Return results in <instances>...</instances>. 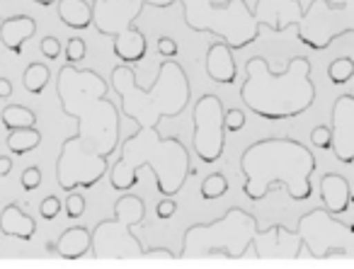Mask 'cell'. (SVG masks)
Masks as SVG:
<instances>
[{
  "instance_id": "obj_23",
  "label": "cell",
  "mask_w": 354,
  "mask_h": 269,
  "mask_svg": "<svg viewBox=\"0 0 354 269\" xmlns=\"http://www.w3.org/2000/svg\"><path fill=\"white\" fill-rule=\"evenodd\" d=\"M0 122H3V127L8 131H12V129H27V127H37V114L32 109L22 107V104H8V107H3Z\"/></svg>"
},
{
  "instance_id": "obj_7",
  "label": "cell",
  "mask_w": 354,
  "mask_h": 269,
  "mask_svg": "<svg viewBox=\"0 0 354 269\" xmlns=\"http://www.w3.org/2000/svg\"><path fill=\"white\" fill-rule=\"evenodd\" d=\"M183 20L192 32H209L233 51L260 39L262 25L245 0H180Z\"/></svg>"
},
{
  "instance_id": "obj_28",
  "label": "cell",
  "mask_w": 354,
  "mask_h": 269,
  "mask_svg": "<svg viewBox=\"0 0 354 269\" xmlns=\"http://www.w3.org/2000/svg\"><path fill=\"white\" fill-rule=\"evenodd\" d=\"M85 214V196L80 192H68L66 199V219H80Z\"/></svg>"
},
{
  "instance_id": "obj_16",
  "label": "cell",
  "mask_w": 354,
  "mask_h": 269,
  "mask_svg": "<svg viewBox=\"0 0 354 269\" xmlns=\"http://www.w3.org/2000/svg\"><path fill=\"white\" fill-rule=\"evenodd\" d=\"M35 35H37V22L30 15H12L8 20H3V25H0V44L17 56L25 49V41L32 39Z\"/></svg>"
},
{
  "instance_id": "obj_17",
  "label": "cell",
  "mask_w": 354,
  "mask_h": 269,
  "mask_svg": "<svg viewBox=\"0 0 354 269\" xmlns=\"http://www.w3.org/2000/svg\"><path fill=\"white\" fill-rule=\"evenodd\" d=\"M320 199L333 216L347 214L349 199H352L347 177L337 175V172H325L323 180H320Z\"/></svg>"
},
{
  "instance_id": "obj_13",
  "label": "cell",
  "mask_w": 354,
  "mask_h": 269,
  "mask_svg": "<svg viewBox=\"0 0 354 269\" xmlns=\"http://www.w3.org/2000/svg\"><path fill=\"white\" fill-rule=\"evenodd\" d=\"M330 131H333V146L339 163L352 165L354 163V95H339L333 102L330 112Z\"/></svg>"
},
{
  "instance_id": "obj_19",
  "label": "cell",
  "mask_w": 354,
  "mask_h": 269,
  "mask_svg": "<svg viewBox=\"0 0 354 269\" xmlns=\"http://www.w3.org/2000/svg\"><path fill=\"white\" fill-rule=\"evenodd\" d=\"M112 49L122 64L133 66V64H138V61H143V56H146V49H148L146 35H143L141 30H136V27H131V30L114 37Z\"/></svg>"
},
{
  "instance_id": "obj_37",
  "label": "cell",
  "mask_w": 354,
  "mask_h": 269,
  "mask_svg": "<svg viewBox=\"0 0 354 269\" xmlns=\"http://www.w3.org/2000/svg\"><path fill=\"white\" fill-rule=\"evenodd\" d=\"M177 0H138V6L146 8V6H153V8H160V10H165V8L175 6Z\"/></svg>"
},
{
  "instance_id": "obj_18",
  "label": "cell",
  "mask_w": 354,
  "mask_h": 269,
  "mask_svg": "<svg viewBox=\"0 0 354 269\" xmlns=\"http://www.w3.org/2000/svg\"><path fill=\"white\" fill-rule=\"evenodd\" d=\"M0 230L10 238L32 240V235L37 233V221L27 211H22L20 204H8L0 211Z\"/></svg>"
},
{
  "instance_id": "obj_20",
  "label": "cell",
  "mask_w": 354,
  "mask_h": 269,
  "mask_svg": "<svg viewBox=\"0 0 354 269\" xmlns=\"http://www.w3.org/2000/svg\"><path fill=\"white\" fill-rule=\"evenodd\" d=\"M90 248H93V233L85 225H75V228L64 230L54 245L56 254H61L64 259L83 257V254L90 252Z\"/></svg>"
},
{
  "instance_id": "obj_29",
  "label": "cell",
  "mask_w": 354,
  "mask_h": 269,
  "mask_svg": "<svg viewBox=\"0 0 354 269\" xmlns=\"http://www.w3.org/2000/svg\"><path fill=\"white\" fill-rule=\"evenodd\" d=\"M223 124H226V131H241L243 127H245V112L243 109H226L223 112Z\"/></svg>"
},
{
  "instance_id": "obj_4",
  "label": "cell",
  "mask_w": 354,
  "mask_h": 269,
  "mask_svg": "<svg viewBox=\"0 0 354 269\" xmlns=\"http://www.w3.org/2000/svg\"><path fill=\"white\" fill-rule=\"evenodd\" d=\"M151 167L162 196H175L189 177V151L175 136H162L160 129L136 127L119 148V158L109 170V182L117 192H129L138 182V170Z\"/></svg>"
},
{
  "instance_id": "obj_12",
  "label": "cell",
  "mask_w": 354,
  "mask_h": 269,
  "mask_svg": "<svg viewBox=\"0 0 354 269\" xmlns=\"http://www.w3.org/2000/svg\"><path fill=\"white\" fill-rule=\"evenodd\" d=\"M223 102L218 95H202L192 109V124H194V136L192 146L194 153L202 163L212 165V163L221 160L223 148H226V124H223Z\"/></svg>"
},
{
  "instance_id": "obj_41",
  "label": "cell",
  "mask_w": 354,
  "mask_h": 269,
  "mask_svg": "<svg viewBox=\"0 0 354 269\" xmlns=\"http://www.w3.org/2000/svg\"><path fill=\"white\" fill-rule=\"evenodd\" d=\"M347 211H349V214H352V223H349V225H352V230H354V196H352V199H349Z\"/></svg>"
},
{
  "instance_id": "obj_9",
  "label": "cell",
  "mask_w": 354,
  "mask_h": 269,
  "mask_svg": "<svg viewBox=\"0 0 354 269\" xmlns=\"http://www.w3.org/2000/svg\"><path fill=\"white\" fill-rule=\"evenodd\" d=\"M344 35H354V0H310L296 25L299 41L313 51H325Z\"/></svg>"
},
{
  "instance_id": "obj_24",
  "label": "cell",
  "mask_w": 354,
  "mask_h": 269,
  "mask_svg": "<svg viewBox=\"0 0 354 269\" xmlns=\"http://www.w3.org/2000/svg\"><path fill=\"white\" fill-rule=\"evenodd\" d=\"M49 80H51L49 66L39 64V61L30 64L25 68V73H22V85H25V90L30 95H41V93H44L46 85H49Z\"/></svg>"
},
{
  "instance_id": "obj_34",
  "label": "cell",
  "mask_w": 354,
  "mask_h": 269,
  "mask_svg": "<svg viewBox=\"0 0 354 269\" xmlns=\"http://www.w3.org/2000/svg\"><path fill=\"white\" fill-rule=\"evenodd\" d=\"M177 211V201L172 196H162L160 201L156 204V216L158 219H172Z\"/></svg>"
},
{
  "instance_id": "obj_26",
  "label": "cell",
  "mask_w": 354,
  "mask_h": 269,
  "mask_svg": "<svg viewBox=\"0 0 354 269\" xmlns=\"http://www.w3.org/2000/svg\"><path fill=\"white\" fill-rule=\"evenodd\" d=\"M352 75H354V61L349 59V56H339V59H335L333 64L328 66V78L333 85L349 83Z\"/></svg>"
},
{
  "instance_id": "obj_11",
  "label": "cell",
  "mask_w": 354,
  "mask_h": 269,
  "mask_svg": "<svg viewBox=\"0 0 354 269\" xmlns=\"http://www.w3.org/2000/svg\"><path fill=\"white\" fill-rule=\"evenodd\" d=\"M296 233L301 238V245L308 248V252L318 259L330 257V254L347 257L354 252V245H349V240H354L352 225L333 219V214L325 206L301 216L296 223Z\"/></svg>"
},
{
  "instance_id": "obj_8",
  "label": "cell",
  "mask_w": 354,
  "mask_h": 269,
  "mask_svg": "<svg viewBox=\"0 0 354 269\" xmlns=\"http://www.w3.org/2000/svg\"><path fill=\"white\" fill-rule=\"evenodd\" d=\"M146 219V201L138 194L124 192L114 201V216L104 219L95 225L93 233V254L97 259H133L143 257L146 248L143 243L131 235V228L136 223H143Z\"/></svg>"
},
{
  "instance_id": "obj_22",
  "label": "cell",
  "mask_w": 354,
  "mask_h": 269,
  "mask_svg": "<svg viewBox=\"0 0 354 269\" xmlns=\"http://www.w3.org/2000/svg\"><path fill=\"white\" fill-rule=\"evenodd\" d=\"M6 143L12 156H25V153H32L35 148L41 146V131L37 127L12 129V131H8Z\"/></svg>"
},
{
  "instance_id": "obj_32",
  "label": "cell",
  "mask_w": 354,
  "mask_h": 269,
  "mask_svg": "<svg viewBox=\"0 0 354 269\" xmlns=\"http://www.w3.org/2000/svg\"><path fill=\"white\" fill-rule=\"evenodd\" d=\"M39 51L46 61H56L61 56V41L56 39V37H44V39L39 41Z\"/></svg>"
},
{
  "instance_id": "obj_36",
  "label": "cell",
  "mask_w": 354,
  "mask_h": 269,
  "mask_svg": "<svg viewBox=\"0 0 354 269\" xmlns=\"http://www.w3.org/2000/svg\"><path fill=\"white\" fill-rule=\"evenodd\" d=\"M143 257H165V259H172V257H177V254L170 252L167 248H146Z\"/></svg>"
},
{
  "instance_id": "obj_2",
  "label": "cell",
  "mask_w": 354,
  "mask_h": 269,
  "mask_svg": "<svg viewBox=\"0 0 354 269\" xmlns=\"http://www.w3.org/2000/svg\"><path fill=\"white\" fill-rule=\"evenodd\" d=\"M315 156L296 138H260L241 156L243 192L250 201H262L272 187H286L294 201L313 194Z\"/></svg>"
},
{
  "instance_id": "obj_42",
  "label": "cell",
  "mask_w": 354,
  "mask_h": 269,
  "mask_svg": "<svg viewBox=\"0 0 354 269\" xmlns=\"http://www.w3.org/2000/svg\"><path fill=\"white\" fill-rule=\"evenodd\" d=\"M93 3H104V0H93Z\"/></svg>"
},
{
  "instance_id": "obj_33",
  "label": "cell",
  "mask_w": 354,
  "mask_h": 269,
  "mask_svg": "<svg viewBox=\"0 0 354 269\" xmlns=\"http://www.w3.org/2000/svg\"><path fill=\"white\" fill-rule=\"evenodd\" d=\"M310 141H313V146L330 151V146H333V131H330V127H315L310 131Z\"/></svg>"
},
{
  "instance_id": "obj_27",
  "label": "cell",
  "mask_w": 354,
  "mask_h": 269,
  "mask_svg": "<svg viewBox=\"0 0 354 269\" xmlns=\"http://www.w3.org/2000/svg\"><path fill=\"white\" fill-rule=\"evenodd\" d=\"M64 54H66V64L78 66L80 61L85 59V54H88V46H85V41L80 39V37H71V39L66 41Z\"/></svg>"
},
{
  "instance_id": "obj_3",
  "label": "cell",
  "mask_w": 354,
  "mask_h": 269,
  "mask_svg": "<svg viewBox=\"0 0 354 269\" xmlns=\"http://www.w3.org/2000/svg\"><path fill=\"white\" fill-rule=\"evenodd\" d=\"M241 100L255 117L267 119V122L301 117L315 102L310 61L306 56H294L286 61V68L281 73H274L267 59L252 56L245 64Z\"/></svg>"
},
{
  "instance_id": "obj_31",
  "label": "cell",
  "mask_w": 354,
  "mask_h": 269,
  "mask_svg": "<svg viewBox=\"0 0 354 269\" xmlns=\"http://www.w3.org/2000/svg\"><path fill=\"white\" fill-rule=\"evenodd\" d=\"M20 182H22V189H25V192H35L37 187L41 185V170L37 165L27 167V170H22Z\"/></svg>"
},
{
  "instance_id": "obj_35",
  "label": "cell",
  "mask_w": 354,
  "mask_h": 269,
  "mask_svg": "<svg viewBox=\"0 0 354 269\" xmlns=\"http://www.w3.org/2000/svg\"><path fill=\"white\" fill-rule=\"evenodd\" d=\"M177 41L172 39V37H160L158 39V54L162 56V59H175L177 56Z\"/></svg>"
},
{
  "instance_id": "obj_10",
  "label": "cell",
  "mask_w": 354,
  "mask_h": 269,
  "mask_svg": "<svg viewBox=\"0 0 354 269\" xmlns=\"http://www.w3.org/2000/svg\"><path fill=\"white\" fill-rule=\"evenodd\" d=\"M109 158L100 156L93 146L83 141L78 133L61 143V153L56 158V182L64 192H73L78 187H95L109 170Z\"/></svg>"
},
{
  "instance_id": "obj_1",
  "label": "cell",
  "mask_w": 354,
  "mask_h": 269,
  "mask_svg": "<svg viewBox=\"0 0 354 269\" xmlns=\"http://www.w3.org/2000/svg\"><path fill=\"white\" fill-rule=\"evenodd\" d=\"M107 80L93 68L66 64L56 75V95L64 114L78 122V136L104 158L114 156L122 133L119 107L107 100Z\"/></svg>"
},
{
  "instance_id": "obj_15",
  "label": "cell",
  "mask_w": 354,
  "mask_h": 269,
  "mask_svg": "<svg viewBox=\"0 0 354 269\" xmlns=\"http://www.w3.org/2000/svg\"><path fill=\"white\" fill-rule=\"evenodd\" d=\"M204 68H207L209 80L214 83L228 85L236 80L238 75V66H236V56H233V49L226 44V41H214L207 51V61H204Z\"/></svg>"
},
{
  "instance_id": "obj_25",
  "label": "cell",
  "mask_w": 354,
  "mask_h": 269,
  "mask_svg": "<svg viewBox=\"0 0 354 269\" xmlns=\"http://www.w3.org/2000/svg\"><path fill=\"white\" fill-rule=\"evenodd\" d=\"M226 192H228V180L223 172H212V175H207L202 187H199V194L207 201L221 199V196H226Z\"/></svg>"
},
{
  "instance_id": "obj_21",
  "label": "cell",
  "mask_w": 354,
  "mask_h": 269,
  "mask_svg": "<svg viewBox=\"0 0 354 269\" xmlns=\"http://www.w3.org/2000/svg\"><path fill=\"white\" fill-rule=\"evenodd\" d=\"M59 20L71 30H88L93 25V6L88 0H59Z\"/></svg>"
},
{
  "instance_id": "obj_40",
  "label": "cell",
  "mask_w": 354,
  "mask_h": 269,
  "mask_svg": "<svg viewBox=\"0 0 354 269\" xmlns=\"http://www.w3.org/2000/svg\"><path fill=\"white\" fill-rule=\"evenodd\" d=\"M32 3H37V6H41V8H49V6H54V3H59V0H32Z\"/></svg>"
},
{
  "instance_id": "obj_38",
  "label": "cell",
  "mask_w": 354,
  "mask_h": 269,
  "mask_svg": "<svg viewBox=\"0 0 354 269\" xmlns=\"http://www.w3.org/2000/svg\"><path fill=\"white\" fill-rule=\"evenodd\" d=\"M12 170V158L8 156H0V177H8Z\"/></svg>"
},
{
  "instance_id": "obj_39",
  "label": "cell",
  "mask_w": 354,
  "mask_h": 269,
  "mask_svg": "<svg viewBox=\"0 0 354 269\" xmlns=\"http://www.w3.org/2000/svg\"><path fill=\"white\" fill-rule=\"evenodd\" d=\"M12 95V83L8 78H0V100H8Z\"/></svg>"
},
{
  "instance_id": "obj_6",
  "label": "cell",
  "mask_w": 354,
  "mask_h": 269,
  "mask_svg": "<svg viewBox=\"0 0 354 269\" xmlns=\"http://www.w3.org/2000/svg\"><path fill=\"white\" fill-rule=\"evenodd\" d=\"M257 235H260L257 216H252L250 211L241 209V206H233L221 219L212 221V223L189 225L185 230L183 250L177 257L189 259L216 257L218 254V257L241 259L255 245Z\"/></svg>"
},
{
  "instance_id": "obj_5",
  "label": "cell",
  "mask_w": 354,
  "mask_h": 269,
  "mask_svg": "<svg viewBox=\"0 0 354 269\" xmlns=\"http://www.w3.org/2000/svg\"><path fill=\"white\" fill-rule=\"evenodd\" d=\"M109 80L119 98V112L136 127L160 129L162 119L180 117L192 100L187 73L172 59H165L158 66V75L151 88H141L136 83V71L131 68V64L114 66Z\"/></svg>"
},
{
  "instance_id": "obj_30",
  "label": "cell",
  "mask_w": 354,
  "mask_h": 269,
  "mask_svg": "<svg viewBox=\"0 0 354 269\" xmlns=\"http://www.w3.org/2000/svg\"><path fill=\"white\" fill-rule=\"evenodd\" d=\"M39 214H41V219H46V221H54L56 216L61 214V199L59 196H46V199H41V204H39Z\"/></svg>"
},
{
  "instance_id": "obj_14",
  "label": "cell",
  "mask_w": 354,
  "mask_h": 269,
  "mask_svg": "<svg viewBox=\"0 0 354 269\" xmlns=\"http://www.w3.org/2000/svg\"><path fill=\"white\" fill-rule=\"evenodd\" d=\"M252 15L262 27L279 35V32L299 25L304 17V6H301V0H257Z\"/></svg>"
}]
</instances>
